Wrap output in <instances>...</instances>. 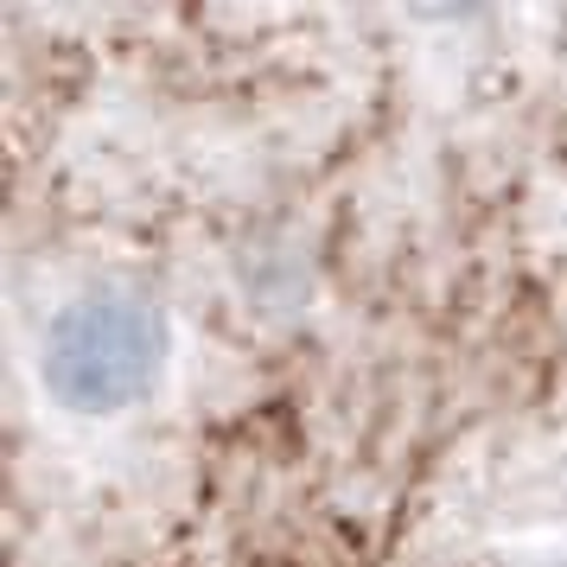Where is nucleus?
Segmentation results:
<instances>
[{
  "instance_id": "nucleus-1",
  "label": "nucleus",
  "mask_w": 567,
  "mask_h": 567,
  "mask_svg": "<svg viewBox=\"0 0 567 567\" xmlns=\"http://www.w3.org/2000/svg\"><path fill=\"white\" fill-rule=\"evenodd\" d=\"M166 370V319L141 293H83L39 338V389L71 414L134 409Z\"/></svg>"
}]
</instances>
